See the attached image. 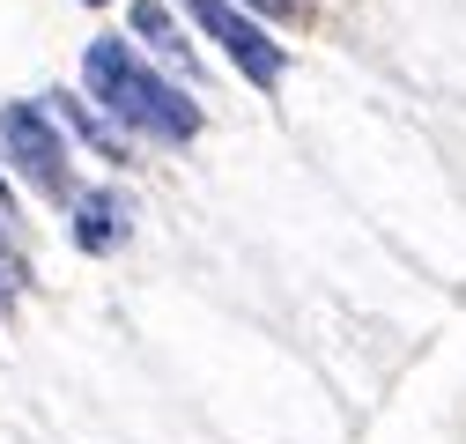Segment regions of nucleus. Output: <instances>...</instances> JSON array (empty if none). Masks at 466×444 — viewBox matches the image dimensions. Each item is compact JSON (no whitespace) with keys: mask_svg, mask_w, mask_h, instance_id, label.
Returning a JSON list of instances; mask_svg holds the SVG:
<instances>
[{"mask_svg":"<svg viewBox=\"0 0 466 444\" xmlns=\"http://www.w3.org/2000/svg\"><path fill=\"white\" fill-rule=\"evenodd\" d=\"M82 82H89V96L104 104V119L119 134H141V141H163V148H186L200 134V104H186L178 82L156 75L119 37H96L82 52Z\"/></svg>","mask_w":466,"mask_h":444,"instance_id":"obj_1","label":"nucleus"},{"mask_svg":"<svg viewBox=\"0 0 466 444\" xmlns=\"http://www.w3.org/2000/svg\"><path fill=\"white\" fill-rule=\"evenodd\" d=\"M0 163H15L23 186H37L45 200H75V163L45 104H0Z\"/></svg>","mask_w":466,"mask_h":444,"instance_id":"obj_2","label":"nucleus"},{"mask_svg":"<svg viewBox=\"0 0 466 444\" xmlns=\"http://www.w3.org/2000/svg\"><path fill=\"white\" fill-rule=\"evenodd\" d=\"M178 8L229 52V67H238L252 89H281V75H289V45H274L245 8H229V0H178Z\"/></svg>","mask_w":466,"mask_h":444,"instance_id":"obj_3","label":"nucleus"},{"mask_svg":"<svg viewBox=\"0 0 466 444\" xmlns=\"http://www.w3.org/2000/svg\"><path fill=\"white\" fill-rule=\"evenodd\" d=\"M134 237V200L119 193V186H96V193H75V245L89 252V259H104V252H119Z\"/></svg>","mask_w":466,"mask_h":444,"instance_id":"obj_4","label":"nucleus"},{"mask_svg":"<svg viewBox=\"0 0 466 444\" xmlns=\"http://www.w3.org/2000/svg\"><path fill=\"white\" fill-rule=\"evenodd\" d=\"M134 37L156 52V60L163 67H178L186 82L200 75V60H193V45H186V30L178 23H170V8H163V0H134Z\"/></svg>","mask_w":466,"mask_h":444,"instance_id":"obj_5","label":"nucleus"},{"mask_svg":"<svg viewBox=\"0 0 466 444\" xmlns=\"http://www.w3.org/2000/svg\"><path fill=\"white\" fill-rule=\"evenodd\" d=\"M45 111H52V126H75V134H82V141H89L96 156H111V163H127V134L111 126V119H96V111H89L82 96H52Z\"/></svg>","mask_w":466,"mask_h":444,"instance_id":"obj_6","label":"nucleus"},{"mask_svg":"<svg viewBox=\"0 0 466 444\" xmlns=\"http://www.w3.org/2000/svg\"><path fill=\"white\" fill-rule=\"evenodd\" d=\"M23 282H30V267H23V252H15V230L0 222V311L23 297Z\"/></svg>","mask_w":466,"mask_h":444,"instance_id":"obj_7","label":"nucleus"},{"mask_svg":"<svg viewBox=\"0 0 466 444\" xmlns=\"http://www.w3.org/2000/svg\"><path fill=\"white\" fill-rule=\"evenodd\" d=\"M229 8H245V15H297V0H229Z\"/></svg>","mask_w":466,"mask_h":444,"instance_id":"obj_8","label":"nucleus"},{"mask_svg":"<svg viewBox=\"0 0 466 444\" xmlns=\"http://www.w3.org/2000/svg\"><path fill=\"white\" fill-rule=\"evenodd\" d=\"M89 8H104V0H89Z\"/></svg>","mask_w":466,"mask_h":444,"instance_id":"obj_9","label":"nucleus"}]
</instances>
